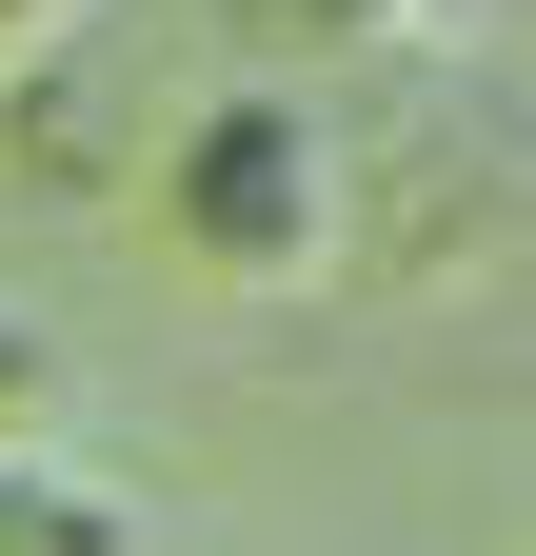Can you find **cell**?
<instances>
[{"label":"cell","instance_id":"7a4b0ae2","mask_svg":"<svg viewBox=\"0 0 536 556\" xmlns=\"http://www.w3.org/2000/svg\"><path fill=\"white\" fill-rule=\"evenodd\" d=\"M0 556H159V517L119 497L100 457H60V438H0Z\"/></svg>","mask_w":536,"mask_h":556},{"label":"cell","instance_id":"6da1fadb","mask_svg":"<svg viewBox=\"0 0 536 556\" xmlns=\"http://www.w3.org/2000/svg\"><path fill=\"white\" fill-rule=\"evenodd\" d=\"M339 219H358V179H339L318 80H219L159 139V239L199 278H239V299H298V278L339 258Z\"/></svg>","mask_w":536,"mask_h":556},{"label":"cell","instance_id":"3957f363","mask_svg":"<svg viewBox=\"0 0 536 556\" xmlns=\"http://www.w3.org/2000/svg\"><path fill=\"white\" fill-rule=\"evenodd\" d=\"M199 21L239 40V80H318V60H378L418 0H199Z\"/></svg>","mask_w":536,"mask_h":556},{"label":"cell","instance_id":"277c9868","mask_svg":"<svg viewBox=\"0 0 536 556\" xmlns=\"http://www.w3.org/2000/svg\"><path fill=\"white\" fill-rule=\"evenodd\" d=\"M40 21H80V0H0V40H40Z\"/></svg>","mask_w":536,"mask_h":556}]
</instances>
